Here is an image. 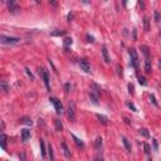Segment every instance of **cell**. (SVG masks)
<instances>
[{
  "mask_svg": "<svg viewBox=\"0 0 161 161\" xmlns=\"http://www.w3.org/2000/svg\"><path fill=\"white\" fill-rule=\"evenodd\" d=\"M49 101L54 104L56 112H57L58 115H62V113L64 112V110H63V104H62V102H60V100L56 98V97H50V98H49Z\"/></svg>",
  "mask_w": 161,
  "mask_h": 161,
  "instance_id": "3957f363",
  "label": "cell"
},
{
  "mask_svg": "<svg viewBox=\"0 0 161 161\" xmlns=\"http://www.w3.org/2000/svg\"><path fill=\"white\" fill-rule=\"evenodd\" d=\"M89 98H91V101L94 103V104H97V103H98V96H96L94 93L89 92Z\"/></svg>",
  "mask_w": 161,
  "mask_h": 161,
  "instance_id": "ffe728a7",
  "label": "cell"
},
{
  "mask_svg": "<svg viewBox=\"0 0 161 161\" xmlns=\"http://www.w3.org/2000/svg\"><path fill=\"white\" fill-rule=\"evenodd\" d=\"M20 122H23V123H25V125H28V126H31L33 125V121H31V118L30 117H22V120H20Z\"/></svg>",
  "mask_w": 161,
  "mask_h": 161,
  "instance_id": "ac0fdd59",
  "label": "cell"
},
{
  "mask_svg": "<svg viewBox=\"0 0 161 161\" xmlns=\"http://www.w3.org/2000/svg\"><path fill=\"white\" fill-rule=\"evenodd\" d=\"M101 146H102V138L97 137V140H96V148H100Z\"/></svg>",
  "mask_w": 161,
  "mask_h": 161,
  "instance_id": "f546056e",
  "label": "cell"
},
{
  "mask_svg": "<svg viewBox=\"0 0 161 161\" xmlns=\"http://www.w3.org/2000/svg\"><path fill=\"white\" fill-rule=\"evenodd\" d=\"M140 133H141L144 137H146V138L150 137V133H148V131H147L146 128H140Z\"/></svg>",
  "mask_w": 161,
  "mask_h": 161,
  "instance_id": "4316f807",
  "label": "cell"
},
{
  "mask_svg": "<svg viewBox=\"0 0 161 161\" xmlns=\"http://www.w3.org/2000/svg\"><path fill=\"white\" fill-rule=\"evenodd\" d=\"M30 137V131L28 128H23L22 130V141H27Z\"/></svg>",
  "mask_w": 161,
  "mask_h": 161,
  "instance_id": "8fae6325",
  "label": "cell"
},
{
  "mask_svg": "<svg viewBox=\"0 0 161 161\" xmlns=\"http://www.w3.org/2000/svg\"><path fill=\"white\" fill-rule=\"evenodd\" d=\"M152 145H154V150L157 151V148H159V144H157V141H156L155 138H152Z\"/></svg>",
  "mask_w": 161,
  "mask_h": 161,
  "instance_id": "836d02e7",
  "label": "cell"
},
{
  "mask_svg": "<svg viewBox=\"0 0 161 161\" xmlns=\"http://www.w3.org/2000/svg\"><path fill=\"white\" fill-rule=\"evenodd\" d=\"M6 5H8V9H9V12L12 13V14H16L19 10H20V6H19V4L14 1V0H9V1H6Z\"/></svg>",
  "mask_w": 161,
  "mask_h": 161,
  "instance_id": "5b68a950",
  "label": "cell"
},
{
  "mask_svg": "<svg viewBox=\"0 0 161 161\" xmlns=\"http://www.w3.org/2000/svg\"><path fill=\"white\" fill-rule=\"evenodd\" d=\"M39 74H40V77L43 78L44 84H45L47 91H50V84H49V77H48V72H47V71H44V69H39Z\"/></svg>",
  "mask_w": 161,
  "mask_h": 161,
  "instance_id": "8992f818",
  "label": "cell"
},
{
  "mask_svg": "<svg viewBox=\"0 0 161 161\" xmlns=\"http://www.w3.org/2000/svg\"><path fill=\"white\" fill-rule=\"evenodd\" d=\"M71 136H72V138L74 140V142H76V145H77V146H78V147H82V148L84 147V142H83L81 138H78V137H77L76 135H73V133H72Z\"/></svg>",
  "mask_w": 161,
  "mask_h": 161,
  "instance_id": "7c38bea8",
  "label": "cell"
},
{
  "mask_svg": "<svg viewBox=\"0 0 161 161\" xmlns=\"http://www.w3.org/2000/svg\"><path fill=\"white\" fill-rule=\"evenodd\" d=\"M102 57H103V60H104L106 63H110V62H111V58H110V56H108V50H107L106 45L102 47Z\"/></svg>",
  "mask_w": 161,
  "mask_h": 161,
  "instance_id": "9c48e42d",
  "label": "cell"
},
{
  "mask_svg": "<svg viewBox=\"0 0 161 161\" xmlns=\"http://www.w3.org/2000/svg\"><path fill=\"white\" fill-rule=\"evenodd\" d=\"M141 50H142V53L145 54V57H146V58H148V48L144 45V47H141Z\"/></svg>",
  "mask_w": 161,
  "mask_h": 161,
  "instance_id": "4dcf8cb0",
  "label": "cell"
},
{
  "mask_svg": "<svg viewBox=\"0 0 161 161\" xmlns=\"http://www.w3.org/2000/svg\"><path fill=\"white\" fill-rule=\"evenodd\" d=\"M64 33H66V31H63V30H62V31H53L52 35H53V37H58V35H64Z\"/></svg>",
  "mask_w": 161,
  "mask_h": 161,
  "instance_id": "d6a6232c",
  "label": "cell"
},
{
  "mask_svg": "<svg viewBox=\"0 0 161 161\" xmlns=\"http://www.w3.org/2000/svg\"><path fill=\"white\" fill-rule=\"evenodd\" d=\"M73 18H74V14H73V13H69V14H68V16H67V19H68L69 22H71V20H73Z\"/></svg>",
  "mask_w": 161,
  "mask_h": 161,
  "instance_id": "ab89813d",
  "label": "cell"
},
{
  "mask_svg": "<svg viewBox=\"0 0 161 161\" xmlns=\"http://www.w3.org/2000/svg\"><path fill=\"white\" fill-rule=\"evenodd\" d=\"M96 117L98 118V121L102 123V125H107L108 123V118L106 117V116H103V115H100V113H97L96 115Z\"/></svg>",
  "mask_w": 161,
  "mask_h": 161,
  "instance_id": "2e32d148",
  "label": "cell"
},
{
  "mask_svg": "<svg viewBox=\"0 0 161 161\" xmlns=\"http://www.w3.org/2000/svg\"><path fill=\"white\" fill-rule=\"evenodd\" d=\"M122 141H123V145H125V147H126V150L128 151V152H131L132 151V146H131V142L125 137V136H122Z\"/></svg>",
  "mask_w": 161,
  "mask_h": 161,
  "instance_id": "4fadbf2b",
  "label": "cell"
},
{
  "mask_svg": "<svg viewBox=\"0 0 161 161\" xmlns=\"http://www.w3.org/2000/svg\"><path fill=\"white\" fill-rule=\"evenodd\" d=\"M151 68H152V67H151V62L147 59L146 62H145V72H146V73H150V72H151Z\"/></svg>",
  "mask_w": 161,
  "mask_h": 161,
  "instance_id": "7402d4cb",
  "label": "cell"
},
{
  "mask_svg": "<svg viewBox=\"0 0 161 161\" xmlns=\"http://www.w3.org/2000/svg\"><path fill=\"white\" fill-rule=\"evenodd\" d=\"M64 91H66V93H68L71 91V83H66L64 84Z\"/></svg>",
  "mask_w": 161,
  "mask_h": 161,
  "instance_id": "e575fe53",
  "label": "cell"
},
{
  "mask_svg": "<svg viewBox=\"0 0 161 161\" xmlns=\"http://www.w3.org/2000/svg\"><path fill=\"white\" fill-rule=\"evenodd\" d=\"M73 43V39L72 38H66L64 40H63V47L64 48H68V47H71Z\"/></svg>",
  "mask_w": 161,
  "mask_h": 161,
  "instance_id": "e0dca14e",
  "label": "cell"
},
{
  "mask_svg": "<svg viewBox=\"0 0 161 161\" xmlns=\"http://www.w3.org/2000/svg\"><path fill=\"white\" fill-rule=\"evenodd\" d=\"M116 71H117V74L120 76V77H122V76H123V72H122V67H121L120 64H117V66H116Z\"/></svg>",
  "mask_w": 161,
  "mask_h": 161,
  "instance_id": "f1b7e54d",
  "label": "cell"
},
{
  "mask_svg": "<svg viewBox=\"0 0 161 161\" xmlns=\"http://www.w3.org/2000/svg\"><path fill=\"white\" fill-rule=\"evenodd\" d=\"M0 142H1V148L3 150H5L6 148V141H8V137H6V135L5 133H1V136H0Z\"/></svg>",
  "mask_w": 161,
  "mask_h": 161,
  "instance_id": "9a60e30c",
  "label": "cell"
},
{
  "mask_svg": "<svg viewBox=\"0 0 161 161\" xmlns=\"http://www.w3.org/2000/svg\"><path fill=\"white\" fill-rule=\"evenodd\" d=\"M128 54H130V57H131V62H130V66L133 67V68H138V56H137V53H136V50L133 49V48H130L128 49Z\"/></svg>",
  "mask_w": 161,
  "mask_h": 161,
  "instance_id": "7a4b0ae2",
  "label": "cell"
},
{
  "mask_svg": "<svg viewBox=\"0 0 161 161\" xmlns=\"http://www.w3.org/2000/svg\"><path fill=\"white\" fill-rule=\"evenodd\" d=\"M144 148H145V154H147V155L151 152V147L148 144H144Z\"/></svg>",
  "mask_w": 161,
  "mask_h": 161,
  "instance_id": "1f68e13d",
  "label": "cell"
},
{
  "mask_svg": "<svg viewBox=\"0 0 161 161\" xmlns=\"http://www.w3.org/2000/svg\"><path fill=\"white\" fill-rule=\"evenodd\" d=\"M0 87H1V91H4L5 93L10 91V86L8 84L6 81H1V82H0Z\"/></svg>",
  "mask_w": 161,
  "mask_h": 161,
  "instance_id": "5bb4252c",
  "label": "cell"
},
{
  "mask_svg": "<svg viewBox=\"0 0 161 161\" xmlns=\"http://www.w3.org/2000/svg\"><path fill=\"white\" fill-rule=\"evenodd\" d=\"M126 106H127L128 108H131V110L133 111V112H137V108H136V106H135V104H133L132 102H130V101H127V102H126Z\"/></svg>",
  "mask_w": 161,
  "mask_h": 161,
  "instance_id": "d4e9b609",
  "label": "cell"
},
{
  "mask_svg": "<svg viewBox=\"0 0 161 161\" xmlns=\"http://www.w3.org/2000/svg\"><path fill=\"white\" fill-rule=\"evenodd\" d=\"M94 161H103L102 159H100V157H96V159H94Z\"/></svg>",
  "mask_w": 161,
  "mask_h": 161,
  "instance_id": "7bdbcfd3",
  "label": "cell"
},
{
  "mask_svg": "<svg viewBox=\"0 0 161 161\" xmlns=\"http://www.w3.org/2000/svg\"><path fill=\"white\" fill-rule=\"evenodd\" d=\"M48 154H49V157H50V160H52V161L54 160V155H53V147H52V145H50V144L48 145Z\"/></svg>",
  "mask_w": 161,
  "mask_h": 161,
  "instance_id": "cb8c5ba5",
  "label": "cell"
},
{
  "mask_svg": "<svg viewBox=\"0 0 161 161\" xmlns=\"http://www.w3.org/2000/svg\"><path fill=\"white\" fill-rule=\"evenodd\" d=\"M79 67L82 71H84L86 73H91V66L86 59H79Z\"/></svg>",
  "mask_w": 161,
  "mask_h": 161,
  "instance_id": "52a82bcc",
  "label": "cell"
},
{
  "mask_svg": "<svg viewBox=\"0 0 161 161\" xmlns=\"http://www.w3.org/2000/svg\"><path fill=\"white\" fill-rule=\"evenodd\" d=\"M150 98H151L152 103H154V104H155L156 107H159V104H157V102H156V100H155V96H154V94H151V96H150Z\"/></svg>",
  "mask_w": 161,
  "mask_h": 161,
  "instance_id": "8d00e7d4",
  "label": "cell"
},
{
  "mask_svg": "<svg viewBox=\"0 0 161 161\" xmlns=\"http://www.w3.org/2000/svg\"><path fill=\"white\" fill-rule=\"evenodd\" d=\"M20 42L19 38L16 37H8V35H0V43L5 44V45H14Z\"/></svg>",
  "mask_w": 161,
  "mask_h": 161,
  "instance_id": "6da1fadb",
  "label": "cell"
},
{
  "mask_svg": "<svg viewBox=\"0 0 161 161\" xmlns=\"http://www.w3.org/2000/svg\"><path fill=\"white\" fill-rule=\"evenodd\" d=\"M91 92H92V93H94L96 96H100V94H101V87H100L97 83H92Z\"/></svg>",
  "mask_w": 161,
  "mask_h": 161,
  "instance_id": "30bf717a",
  "label": "cell"
},
{
  "mask_svg": "<svg viewBox=\"0 0 161 161\" xmlns=\"http://www.w3.org/2000/svg\"><path fill=\"white\" fill-rule=\"evenodd\" d=\"M154 18H155V22H160L161 20V16H160L159 10H155V12H154Z\"/></svg>",
  "mask_w": 161,
  "mask_h": 161,
  "instance_id": "83f0119b",
  "label": "cell"
},
{
  "mask_svg": "<svg viewBox=\"0 0 161 161\" xmlns=\"http://www.w3.org/2000/svg\"><path fill=\"white\" fill-rule=\"evenodd\" d=\"M138 83H140L141 86H147L146 78H145V77H142V76H140V77H138Z\"/></svg>",
  "mask_w": 161,
  "mask_h": 161,
  "instance_id": "484cf974",
  "label": "cell"
},
{
  "mask_svg": "<svg viewBox=\"0 0 161 161\" xmlns=\"http://www.w3.org/2000/svg\"><path fill=\"white\" fill-rule=\"evenodd\" d=\"M147 161H152V159H148V160H147Z\"/></svg>",
  "mask_w": 161,
  "mask_h": 161,
  "instance_id": "f6af8a7d",
  "label": "cell"
},
{
  "mask_svg": "<svg viewBox=\"0 0 161 161\" xmlns=\"http://www.w3.org/2000/svg\"><path fill=\"white\" fill-rule=\"evenodd\" d=\"M60 146H62V150H63L64 156H66L67 159H71V151H69V148H68V146H67V144L63 141V142L60 144Z\"/></svg>",
  "mask_w": 161,
  "mask_h": 161,
  "instance_id": "ba28073f",
  "label": "cell"
},
{
  "mask_svg": "<svg viewBox=\"0 0 161 161\" xmlns=\"http://www.w3.org/2000/svg\"><path fill=\"white\" fill-rule=\"evenodd\" d=\"M20 161H27L25 160V154H22V155H20Z\"/></svg>",
  "mask_w": 161,
  "mask_h": 161,
  "instance_id": "60d3db41",
  "label": "cell"
},
{
  "mask_svg": "<svg viewBox=\"0 0 161 161\" xmlns=\"http://www.w3.org/2000/svg\"><path fill=\"white\" fill-rule=\"evenodd\" d=\"M67 116L69 118V121H76V104H74V102H72V101L68 103Z\"/></svg>",
  "mask_w": 161,
  "mask_h": 161,
  "instance_id": "277c9868",
  "label": "cell"
},
{
  "mask_svg": "<svg viewBox=\"0 0 161 161\" xmlns=\"http://www.w3.org/2000/svg\"><path fill=\"white\" fill-rule=\"evenodd\" d=\"M138 4H140V6H142V8L145 6V4H144V1H138Z\"/></svg>",
  "mask_w": 161,
  "mask_h": 161,
  "instance_id": "b9f144b4",
  "label": "cell"
},
{
  "mask_svg": "<svg viewBox=\"0 0 161 161\" xmlns=\"http://www.w3.org/2000/svg\"><path fill=\"white\" fill-rule=\"evenodd\" d=\"M54 125H56V130L57 131H62L63 130V125H62V122H60V120H54Z\"/></svg>",
  "mask_w": 161,
  "mask_h": 161,
  "instance_id": "d6986e66",
  "label": "cell"
},
{
  "mask_svg": "<svg viewBox=\"0 0 161 161\" xmlns=\"http://www.w3.org/2000/svg\"><path fill=\"white\" fill-rule=\"evenodd\" d=\"M25 72H27V74H28V76L30 77V79H31V81H34V76L31 74V72H30V71L28 69V68H25Z\"/></svg>",
  "mask_w": 161,
  "mask_h": 161,
  "instance_id": "d590c367",
  "label": "cell"
},
{
  "mask_svg": "<svg viewBox=\"0 0 161 161\" xmlns=\"http://www.w3.org/2000/svg\"><path fill=\"white\" fill-rule=\"evenodd\" d=\"M87 39H88V42H91V43L94 42V38H93L92 35H89V34H87Z\"/></svg>",
  "mask_w": 161,
  "mask_h": 161,
  "instance_id": "f35d334b",
  "label": "cell"
},
{
  "mask_svg": "<svg viewBox=\"0 0 161 161\" xmlns=\"http://www.w3.org/2000/svg\"><path fill=\"white\" fill-rule=\"evenodd\" d=\"M128 92H130V94H133V86L131 83H128Z\"/></svg>",
  "mask_w": 161,
  "mask_h": 161,
  "instance_id": "74e56055",
  "label": "cell"
},
{
  "mask_svg": "<svg viewBox=\"0 0 161 161\" xmlns=\"http://www.w3.org/2000/svg\"><path fill=\"white\" fill-rule=\"evenodd\" d=\"M45 145H44V141L40 140V154H42V157H45Z\"/></svg>",
  "mask_w": 161,
  "mask_h": 161,
  "instance_id": "603a6c76",
  "label": "cell"
},
{
  "mask_svg": "<svg viewBox=\"0 0 161 161\" xmlns=\"http://www.w3.org/2000/svg\"><path fill=\"white\" fill-rule=\"evenodd\" d=\"M144 28H145V30H146V31H148V30H150V20H148V18H147V16H145V18H144Z\"/></svg>",
  "mask_w": 161,
  "mask_h": 161,
  "instance_id": "44dd1931",
  "label": "cell"
},
{
  "mask_svg": "<svg viewBox=\"0 0 161 161\" xmlns=\"http://www.w3.org/2000/svg\"><path fill=\"white\" fill-rule=\"evenodd\" d=\"M159 67H160V68H161V60H160V62H159Z\"/></svg>",
  "mask_w": 161,
  "mask_h": 161,
  "instance_id": "ee69618b",
  "label": "cell"
}]
</instances>
